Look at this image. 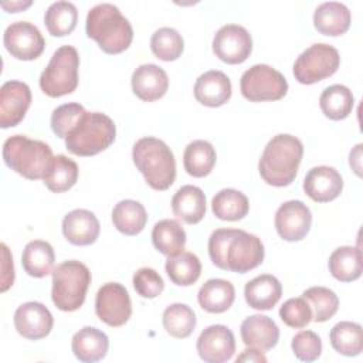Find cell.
Segmentation results:
<instances>
[{"mask_svg":"<svg viewBox=\"0 0 363 363\" xmlns=\"http://www.w3.org/2000/svg\"><path fill=\"white\" fill-rule=\"evenodd\" d=\"M302 156V142L296 136L279 133L264 147L258 172L267 184L285 187L295 180Z\"/></svg>","mask_w":363,"mask_h":363,"instance_id":"7a4b0ae2","label":"cell"},{"mask_svg":"<svg viewBox=\"0 0 363 363\" xmlns=\"http://www.w3.org/2000/svg\"><path fill=\"white\" fill-rule=\"evenodd\" d=\"M132 91L145 101L153 102L162 98L169 88V78L166 71L156 64H142L132 74Z\"/></svg>","mask_w":363,"mask_h":363,"instance_id":"d6986e66","label":"cell"},{"mask_svg":"<svg viewBox=\"0 0 363 363\" xmlns=\"http://www.w3.org/2000/svg\"><path fill=\"white\" fill-rule=\"evenodd\" d=\"M213 214L223 221H238L248 214L247 196L235 189H223L211 200Z\"/></svg>","mask_w":363,"mask_h":363,"instance_id":"d6a6232c","label":"cell"},{"mask_svg":"<svg viewBox=\"0 0 363 363\" xmlns=\"http://www.w3.org/2000/svg\"><path fill=\"white\" fill-rule=\"evenodd\" d=\"M116 136L113 121L102 112L85 111L65 138V147L77 156H94L108 149Z\"/></svg>","mask_w":363,"mask_h":363,"instance_id":"8992f818","label":"cell"},{"mask_svg":"<svg viewBox=\"0 0 363 363\" xmlns=\"http://www.w3.org/2000/svg\"><path fill=\"white\" fill-rule=\"evenodd\" d=\"M343 190L340 173L330 166H315L303 179V191L316 203H328L339 197Z\"/></svg>","mask_w":363,"mask_h":363,"instance_id":"ac0fdd59","label":"cell"},{"mask_svg":"<svg viewBox=\"0 0 363 363\" xmlns=\"http://www.w3.org/2000/svg\"><path fill=\"white\" fill-rule=\"evenodd\" d=\"M235 299L234 285L221 278L206 281L197 294L199 305L210 313H223L231 308Z\"/></svg>","mask_w":363,"mask_h":363,"instance_id":"4316f807","label":"cell"},{"mask_svg":"<svg viewBox=\"0 0 363 363\" xmlns=\"http://www.w3.org/2000/svg\"><path fill=\"white\" fill-rule=\"evenodd\" d=\"M362 147H363L362 143L356 145L354 149L349 155V164H350V167L354 170V173L357 176H362V172H360L362 170V160H360V157H362Z\"/></svg>","mask_w":363,"mask_h":363,"instance_id":"c3c4849f","label":"cell"},{"mask_svg":"<svg viewBox=\"0 0 363 363\" xmlns=\"http://www.w3.org/2000/svg\"><path fill=\"white\" fill-rule=\"evenodd\" d=\"M3 159L7 167L28 180L44 179L52 160L51 147L24 135H13L3 145Z\"/></svg>","mask_w":363,"mask_h":363,"instance_id":"5b68a950","label":"cell"},{"mask_svg":"<svg viewBox=\"0 0 363 363\" xmlns=\"http://www.w3.org/2000/svg\"><path fill=\"white\" fill-rule=\"evenodd\" d=\"M112 223L119 233L136 235L147 223L146 208L136 200H121L112 210Z\"/></svg>","mask_w":363,"mask_h":363,"instance_id":"f546056e","label":"cell"},{"mask_svg":"<svg viewBox=\"0 0 363 363\" xmlns=\"http://www.w3.org/2000/svg\"><path fill=\"white\" fill-rule=\"evenodd\" d=\"M85 31L106 54L123 52L133 40L132 24L121 10L111 3L96 4L88 11Z\"/></svg>","mask_w":363,"mask_h":363,"instance_id":"3957f363","label":"cell"},{"mask_svg":"<svg viewBox=\"0 0 363 363\" xmlns=\"http://www.w3.org/2000/svg\"><path fill=\"white\" fill-rule=\"evenodd\" d=\"M85 112V108L77 102H69L57 106L51 113V129L52 132L61 138L65 139L71 128L77 123V121L81 118V115Z\"/></svg>","mask_w":363,"mask_h":363,"instance_id":"b9f144b4","label":"cell"},{"mask_svg":"<svg viewBox=\"0 0 363 363\" xmlns=\"http://www.w3.org/2000/svg\"><path fill=\"white\" fill-rule=\"evenodd\" d=\"M43 180L50 191L64 193L77 183L78 166L72 159L64 155H57Z\"/></svg>","mask_w":363,"mask_h":363,"instance_id":"74e56055","label":"cell"},{"mask_svg":"<svg viewBox=\"0 0 363 363\" xmlns=\"http://www.w3.org/2000/svg\"><path fill=\"white\" fill-rule=\"evenodd\" d=\"M31 6V1H11V3H3L1 7L10 13H17L20 10H24Z\"/></svg>","mask_w":363,"mask_h":363,"instance_id":"681fc988","label":"cell"},{"mask_svg":"<svg viewBox=\"0 0 363 363\" xmlns=\"http://www.w3.org/2000/svg\"><path fill=\"white\" fill-rule=\"evenodd\" d=\"M79 55L72 45H61L40 75L41 91L51 98L72 94L78 86Z\"/></svg>","mask_w":363,"mask_h":363,"instance_id":"ba28073f","label":"cell"},{"mask_svg":"<svg viewBox=\"0 0 363 363\" xmlns=\"http://www.w3.org/2000/svg\"><path fill=\"white\" fill-rule=\"evenodd\" d=\"M162 320L166 332L176 339L189 337L196 328V315L186 303L169 305L163 312Z\"/></svg>","mask_w":363,"mask_h":363,"instance_id":"f35d334b","label":"cell"},{"mask_svg":"<svg viewBox=\"0 0 363 363\" xmlns=\"http://www.w3.org/2000/svg\"><path fill=\"white\" fill-rule=\"evenodd\" d=\"M3 248V275H1V292L7 291L14 282V267L13 257L6 244H1Z\"/></svg>","mask_w":363,"mask_h":363,"instance_id":"bcb514c9","label":"cell"},{"mask_svg":"<svg viewBox=\"0 0 363 363\" xmlns=\"http://www.w3.org/2000/svg\"><path fill=\"white\" fill-rule=\"evenodd\" d=\"M164 269L174 285L190 286L201 275V262L196 254L182 251L173 257H167Z\"/></svg>","mask_w":363,"mask_h":363,"instance_id":"836d02e7","label":"cell"},{"mask_svg":"<svg viewBox=\"0 0 363 363\" xmlns=\"http://www.w3.org/2000/svg\"><path fill=\"white\" fill-rule=\"evenodd\" d=\"M216 150L213 145L207 140H193L190 142L183 153L184 170L193 177H204L211 173L216 164Z\"/></svg>","mask_w":363,"mask_h":363,"instance_id":"1f68e13d","label":"cell"},{"mask_svg":"<svg viewBox=\"0 0 363 363\" xmlns=\"http://www.w3.org/2000/svg\"><path fill=\"white\" fill-rule=\"evenodd\" d=\"M132 159L152 189L163 191L174 183L176 160L163 140L152 136L140 138L132 147Z\"/></svg>","mask_w":363,"mask_h":363,"instance_id":"277c9868","label":"cell"},{"mask_svg":"<svg viewBox=\"0 0 363 363\" xmlns=\"http://www.w3.org/2000/svg\"><path fill=\"white\" fill-rule=\"evenodd\" d=\"M194 98L204 106L217 108L231 98V81L218 69L201 74L194 84Z\"/></svg>","mask_w":363,"mask_h":363,"instance_id":"7402d4cb","label":"cell"},{"mask_svg":"<svg viewBox=\"0 0 363 363\" xmlns=\"http://www.w3.org/2000/svg\"><path fill=\"white\" fill-rule=\"evenodd\" d=\"M172 211L179 220L197 224L206 216V194L197 186H182L172 199Z\"/></svg>","mask_w":363,"mask_h":363,"instance_id":"cb8c5ba5","label":"cell"},{"mask_svg":"<svg viewBox=\"0 0 363 363\" xmlns=\"http://www.w3.org/2000/svg\"><path fill=\"white\" fill-rule=\"evenodd\" d=\"M211 262L224 271L245 274L264 261L262 241L244 230L217 228L208 238Z\"/></svg>","mask_w":363,"mask_h":363,"instance_id":"6da1fadb","label":"cell"},{"mask_svg":"<svg viewBox=\"0 0 363 363\" xmlns=\"http://www.w3.org/2000/svg\"><path fill=\"white\" fill-rule=\"evenodd\" d=\"M340 65L339 51L329 44L308 47L294 62V77L299 84L312 85L333 75Z\"/></svg>","mask_w":363,"mask_h":363,"instance_id":"9c48e42d","label":"cell"},{"mask_svg":"<svg viewBox=\"0 0 363 363\" xmlns=\"http://www.w3.org/2000/svg\"><path fill=\"white\" fill-rule=\"evenodd\" d=\"M51 274V299L54 305L62 312H74L79 309L91 284V272L88 267L77 259H69L58 264Z\"/></svg>","mask_w":363,"mask_h":363,"instance_id":"52a82bcc","label":"cell"},{"mask_svg":"<svg viewBox=\"0 0 363 363\" xmlns=\"http://www.w3.org/2000/svg\"><path fill=\"white\" fill-rule=\"evenodd\" d=\"M150 48L159 60L174 61L182 55L184 41L177 30L172 27H160L152 34Z\"/></svg>","mask_w":363,"mask_h":363,"instance_id":"60d3db41","label":"cell"},{"mask_svg":"<svg viewBox=\"0 0 363 363\" xmlns=\"http://www.w3.org/2000/svg\"><path fill=\"white\" fill-rule=\"evenodd\" d=\"M3 43L11 57L21 61L38 58L45 48V40L41 31L28 21L11 23L4 31Z\"/></svg>","mask_w":363,"mask_h":363,"instance_id":"7c38bea8","label":"cell"},{"mask_svg":"<svg viewBox=\"0 0 363 363\" xmlns=\"http://www.w3.org/2000/svg\"><path fill=\"white\" fill-rule=\"evenodd\" d=\"M332 347L343 356H357L363 350V330L356 322L336 323L329 333Z\"/></svg>","mask_w":363,"mask_h":363,"instance_id":"d590c367","label":"cell"},{"mask_svg":"<svg viewBox=\"0 0 363 363\" xmlns=\"http://www.w3.org/2000/svg\"><path fill=\"white\" fill-rule=\"evenodd\" d=\"M275 228L285 241H301L312 225V213L301 200H289L281 204L275 213Z\"/></svg>","mask_w":363,"mask_h":363,"instance_id":"5bb4252c","label":"cell"},{"mask_svg":"<svg viewBox=\"0 0 363 363\" xmlns=\"http://www.w3.org/2000/svg\"><path fill=\"white\" fill-rule=\"evenodd\" d=\"M99 221L96 216L85 208H75L65 214L62 220V234L74 245H91L99 235Z\"/></svg>","mask_w":363,"mask_h":363,"instance_id":"44dd1931","label":"cell"},{"mask_svg":"<svg viewBox=\"0 0 363 363\" xmlns=\"http://www.w3.org/2000/svg\"><path fill=\"white\" fill-rule=\"evenodd\" d=\"M152 242L159 252L166 257H173L184 250L186 231L177 220L164 218L155 224Z\"/></svg>","mask_w":363,"mask_h":363,"instance_id":"83f0119b","label":"cell"},{"mask_svg":"<svg viewBox=\"0 0 363 363\" xmlns=\"http://www.w3.org/2000/svg\"><path fill=\"white\" fill-rule=\"evenodd\" d=\"M354 98L352 91L340 84L323 89L319 98V106L323 115L332 121H342L352 113Z\"/></svg>","mask_w":363,"mask_h":363,"instance_id":"e575fe53","label":"cell"},{"mask_svg":"<svg viewBox=\"0 0 363 363\" xmlns=\"http://www.w3.org/2000/svg\"><path fill=\"white\" fill-rule=\"evenodd\" d=\"M241 339L245 346L255 347L261 352L271 350L279 340L277 323L265 315H251L245 318L240 328Z\"/></svg>","mask_w":363,"mask_h":363,"instance_id":"ffe728a7","label":"cell"},{"mask_svg":"<svg viewBox=\"0 0 363 363\" xmlns=\"http://www.w3.org/2000/svg\"><path fill=\"white\" fill-rule=\"evenodd\" d=\"M282 322L294 329H302L312 320V311L303 298H291L279 309Z\"/></svg>","mask_w":363,"mask_h":363,"instance_id":"7bdbcfd3","label":"cell"},{"mask_svg":"<svg viewBox=\"0 0 363 363\" xmlns=\"http://www.w3.org/2000/svg\"><path fill=\"white\" fill-rule=\"evenodd\" d=\"M95 312L108 326H123L132 315V302L126 288L118 282L102 285L96 292Z\"/></svg>","mask_w":363,"mask_h":363,"instance_id":"8fae6325","label":"cell"},{"mask_svg":"<svg viewBox=\"0 0 363 363\" xmlns=\"http://www.w3.org/2000/svg\"><path fill=\"white\" fill-rule=\"evenodd\" d=\"M133 286L142 298L152 299L163 292L164 282L157 271L149 267H143L133 274Z\"/></svg>","mask_w":363,"mask_h":363,"instance_id":"f6af8a7d","label":"cell"},{"mask_svg":"<svg viewBox=\"0 0 363 363\" xmlns=\"http://www.w3.org/2000/svg\"><path fill=\"white\" fill-rule=\"evenodd\" d=\"M302 298L308 302L312 311V320L326 322L329 320L339 308L337 295L325 286H312L303 291Z\"/></svg>","mask_w":363,"mask_h":363,"instance_id":"ab89813d","label":"cell"},{"mask_svg":"<svg viewBox=\"0 0 363 363\" xmlns=\"http://www.w3.org/2000/svg\"><path fill=\"white\" fill-rule=\"evenodd\" d=\"M252 51V38L248 30L238 24L223 26L213 38V52L227 64L244 62Z\"/></svg>","mask_w":363,"mask_h":363,"instance_id":"4fadbf2b","label":"cell"},{"mask_svg":"<svg viewBox=\"0 0 363 363\" xmlns=\"http://www.w3.org/2000/svg\"><path fill=\"white\" fill-rule=\"evenodd\" d=\"M240 91L250 102L278 101L288 92L285 77L267 64H255L240 79Z\"/></svg>","mask_w":363,"mask_h":363,"instance_id":"30bf717a","label":"cell"},{"mask_svg":"<svg viewBox=\"0 0 363 363\" xmlns=\"http://www.w3.org/2000/svg\"><path fill=\"white\" fill-rule=\"evenodd\" d=\"M244 296L250 308L257 311H269L281 299L282 285L277 277L262 274L245 284Z\"/></svg>","mask_w":363,"mask_h":363,"instance_id":"603a6c76","label":"cell"},{"mask_svg":"<svg viewBox=\"0 0 363 363\" xmlns=\"http://www.w3.org/2000/svg\"><path fill=\"white\" fill-rule=\"evenodd\" d=\"M235 362H262L265 363L267 362V357L262 354L261 350L255 349V347H250V349H245L237 359Z\"/></svg>","mask_w":363,"mask_h":363,"instance_id":"7dc6e473","label":"cell"},{"mask_svg":"<svg viewBox=\"0 0 363 363\" xmlns=\"http://www.w3.org/2000/svg\"><path fill=\"white\" fill-rule=\"evenodd\" d=\"M196 347L201 360L207 363H224L235 352V339L227 326L211 325L200 333Z\"/></svg>","mask_w":363,"mask_h":363,"instance_id":"2e32d148","label":"cell"},{"mask_svg":"<svg viewBox=\"0 0 363 363\" xmlns=\"http://www.w3.org/2000/svg\"><path fill=\"white\" fill-rule=\"evenodd\" d=\"M54 261V248L50 242L43 240L30 241L21 254V264L24 271L34 278H43L52 272Z\"/></svg>","mask_w":363,"mask_h":363,"instance_id":"f1b7e54d","label":"cell"},{"mask_svg":"<svg viewBox=\"0 0 363 363\" xmlns=\"http://www.w3.org/2000/svg\"><path fill=\"white\" fill-rule=\"evenodd\" d=\"M291 347L296 359L302 362H313L322 353V340L312 330H301L292 337Z\"/></svg>","mask_w":363,"mask_h":363,"instance_id":"ee69618b","label":"cell"},{"mask_svg":"<svg viewBox=\"0 0 363 363\" xmlns=\"http://www.w3.org/2000/svg\"><path fill=\"white\" fill-rule=\"evenodd\" d=\"M352 21L349 9L339 1H325L319 4L313 13V26L323 35L345 34Z\"/></svg>","mask_w":363,"mask_h":363,"instance_id":"d4e9b609","label":"cell"},{"mask_svg":"<svg viewBox=\"0 0 363 363\" xmlns=\"http://www.w3.org/2000/svg\"><path fill=\"white\" fill-rule=\"evenodd\" d=\"M109 347V339L102 330L85 326L79 329L71 342V349L75 357L84 363H94L106 356Z\"/></svg>","mask_w":363,"mask_h":363,"instance_id":"484cf974","label":"cell"},{"mask_svg":"<svg viewBox=\"0 0 363 363\" xmlns=\"http://www.w3.org/2000/svg\"><path fill=\"white\" fill-rule=\"evenodd\" d=\"M328 267L333 278L340 282H352L362 275L360 250L350 245L336 248L328 261Z\"/></svg>","mask_w":363,"mask_h":363,"instance_id":"4dcf8cb0","label":"cell"},{"mask_svg":"<svg viewBox=\"0 0 363 363\" xmlns=\"http://www.w3.org/2000/svg\"><path fill=\"white\" fill-rule=\"evenodd\" d=\"M14 326L18 335L28 340L45 337L54 325V318L47 306L40 302H26L14 312Z\"/></svg>","mask_w":363,"mask_h":363,"instance_id":"e0dca14e","label":"cell"},{"mask_svg":"<svg viewBox=\"0 0 363 363\" xmlns=\"http://www.w3.org/2000/svg\"><path fill=\"white\" fill-rule=\"evenodd\" d=\"M78 21V10L71 1H55L44 14V24L54 37H64L74 31Z\"/></svg>","mask_w":363,"mask_h":363,"instance_id":"8d00e7d4","label":"cell"},{"mask_svg":"<svg viewBox=\"0 0 363 363\" xmlns=\"http://www.w3.org/2000/svg\"><path fill=\"white\" fill-rule=\"evenodd\" d=\"M31 104V89L26 82L7 81L0 88V126L3 129L18 125Z\"/></svg>","mask_w":363,"mask_h":363,"instance_id":"9a60e30c","label":"cell"}]
</instances>
